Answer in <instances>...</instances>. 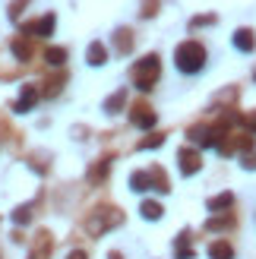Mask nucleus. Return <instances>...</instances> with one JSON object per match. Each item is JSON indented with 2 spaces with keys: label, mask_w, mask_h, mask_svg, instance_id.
I'll use <instances>...</instances> for the list:
<instances>
[{
  "label": "nucleus",
  "mask_w": 256,
  "mask_h": 259,
  "mask_svg": "<svg viewBox=\"0 0 256 259\" xmlns=\"http://www.w3.org/2000/svg\"><path fill=\"white\" fill-rule=\"evenodd\" d=\"M174 63H177V70L181 73H199L202 67H206V48H202L199 41H181L177 45V51H174Z\"/></svg>",
  "instance_id": "obj_1"
},
{
  "label": "nucleus",
  "mask_w": 256,
  "mask_h": 259,
  "mask_svg": "<svg viewBox=\"0 0 256 259\" xmlns=\"http://www.w3.org/2000/svg\"><path fill=\"white\" fill-rule=\"evenodd\" d=\"M158 76H161V60H158V54H146L143 60H136L133 70H130V79H133V85L139 89V92L155 89Z\"/></svg>",
  "instance_id": "obj_2"
},
{
  "label": "nucleus",
  "mask_w": 256,
  "mask_h": 259,
  "mask_svg": "<svg viewBox=\"0 0 256 259\" xmlns=\"http://www.w3.org/2000/svg\"><path fill=\"white\" fill-rule=\"evenodd\" d=\"M117 225H123L120 209H95L92 215H89V222H86V231L92 237H98V234H105L108 228H117Z\"/></svg>",
  "instance_id": "obj_3"
},
{
  "label": "nucleus",
  "mask_w": 256,
  "mask_h": 259,
  "mask_svg": "<svg viewBox=\"0 0 256 259\" xmlns=\"http://www.w3.org/2000/svg\"><path fill=\"white\" fill-rule=\"evenodd\" d=\"M130 123L133 126H143V130H152L158 123V114L152 111V105H146V101H136V105L130 108Z\"/></svg>",
  "instance_id": "obj_4"
},
{
  "label": "nucleus",
  "mask_w": 256,
  "mask_h": 259,
  "mask_svg": "<svg viewBox=\"0 0 256 259\" xmlns=\"http://www.w3.org/2000/svg\"><path fill=\"white\" fill-rule=\"evenodd\" d=\"M54 22H57V16H54V13H48V16L35 19V22H25L22 25V35L25 38H48L51 32H54Z\"/></svg>",
  "instance_id": "obj_5"
},
{
  "label": "nucleus",
  "mask_w": 256,
  "mask_h": 259,
  "mask_svg": "<svg viewBox=\"0 0 256 259\" xmlns=\"http://www.w3.org/2000/svg\"><path fill=\"white\" fill-rule=\"evenodd\" d=\"M177 161H181V174H184V177L196 174L199 167H202V158H199V152H196V149H190V146H184L181 152H177Z\"/></svg>",
  "instance_id": "obj_6"
},
{
  "label": "nucleus",
  "mask_w": 256,
  "mask_h": 259,
  "mask_svg": "<svg viewBox=\"0 0 256 259\" xmlns=\"http://www.w3.org/2000/svg\"><path fill=\"white\" fill-rule=\"evenodd\" d=\"M38 95H41V92H38L35 85H22V95H19L16 105H13V111H16V114L32 111V108H35V101H38Z\"/></svg>",
  "instance_id": "obj_7"
},
{
  "label": "nucleus",
  "mask_w": 256,
  "mask_h": 259,
  "mask_svg": "<svg viewBox=\"0 0 256 259\" xmlns=\"http://www.w3.org/2000/svg\"><path fill=\"white\" fill-rule=\"evenodd\" d=\"M10 51H13V54H16V60H32V54H35V48H32V41H29V38H25V35H16V38H13V41H10Z\"/></svg>",
  "instance_id": "obj_8"
},
{
  "label": "nucleus",
  "mask_w": 256,
  "mask_h": 259,
  "mask_svg": "<svg viewBox=\"0 0 256 259\" xmlns=\"http://www.w3.org/2000/svg\"><path fill=\"white\" fill-rule=\"evenodd\" d=\"M149 180H152V190H158V193H171V180H168V174H164V167H161V164H152V167H149Z\"/></svg>",
  "instance_id": "obj_9"
},
{
  "label": "nucleus",
  "mask_w": 256,
  "mask_h": 259,
  "mask_svg": "<svg viewBox=\"0 0 256 259\" xmlns=\"http://www.w3.org/2000/svg\"><path fill=\"white\" fill-rule=\"evenodd\" d=\"M51 247H54V240H51L48 231H41V234L35 237V247H32L29 259H48V256H51Z\"/></svg>",
  "instance_id": "obj_10"
},
{
  "label": "nucleus",
  "mask_w": 256,
  "mask_h": 259,
  "mask_svg": "<svg viewBox=\"0 0 256 259\" xmlns=\"http://www.w3.org/2000/svg\"><path fill=\"white\" fill-rule=\"evenodd\" d=\"M215 130L206 126V123H199V126H190V139L196 142V146H215Z\"/></svg>",
  "instance_id": "obj_11"
},
{
  "label": "nucleus",
  "mask_w": 256,
  "mask_h": 259,
  "mask_svg": "<svg viewBox=\"0 0 256 259\" xmlns=\"http://www.w3.org/2000/svg\"><path fill=\"white\" fill-rule=\"evenodd\" d=\"M86 57H89L92 67H105V63H108V48L101 45V41H92V45H89V51H86Z\"/></svg>",
  "instance_id": "obj_12"
},
{
  "label": "nucleus",
  "mask_w": 256,
  "mask_h": 259,
  "mask_svg": "<svg viewBox=\"0 0 256 259\" xmlns=\"http://www.w3.org/2000/svg\"><path fill=\"white\" fill-rule=\"evenodd\" d=\"M114 48H117V54H130L133 51V29H117L114 32Z\"/></svg>",
  "instance_id": "obj_13"
},
{
  "label": "nucleus",
  "mask_w": 256,
  "mask_h": 259,
  "mask_svg": "<svg viewBox=\"0 0 256 259\" xmlns=\"http://www.w3.org/2000/svg\"><path fill=\"white\" fill-rule=\"evenodd\" d=\"M209 259H234V247L228 240H212L209 243Z\"/></svg>",
  "instance_id": "obj_14"
},
{
  "label": "nucleus",
  "mask_w": 256,
  "mask_h": 259,
  "mask_svg": "<svg viewBox=\"0 0 256 259\" xmlns=\"http://www.w3.org/2000/svg\"><path fill=\"white\" fill-rule=\"evenodd\" d=\"M234 48H237V51H247V54H250V51L256 48L253 29H237V32H234Z\"/></svg>",
  "instance_id": "obj_15"
},
{
  "label": "nucleus",
  "mask_w": 256,
  "mask_h": 259,
  "mask_svg": "<svg viewBox=\"0 0 256 259\" xmlns=\"http://www.w3.org/2000/svg\"><path fill=\"white\" fill-rule=\"evenodd\" d=\"M206 205H209V212H228V209L234 205V193H222V196H212Z\"/></svg>",
  "instance_id": "obj_16"
},
{
  "label": "nucleus",
  "mask_w": 256,
  "mask_h": 259,
  "mask_svg": "<svg viewBox=\"0 0 256 259\" xmlns=\"http://www.w3.org/2000/svg\"><path fill=\"white\" fill-rule=\"evenodd\" d=\"M139 215H143L146 222H158V218H161V202H155V199H143V205H139Z\"/></svg>",
  "instance_id": "obj_17"
},
{
  "label": "nucleus",
  "mask_w": 256,
  "mask_h": 259,
  "mask_svg": "<svg viewBox=\"0 0 256 259\" xmlns=\"http://www.w3.org/2000/svg\"><path fill=\"white\" fill-rule=\"evenodd\" d=\"M130 190H133V193H146V190H152L149 171H133V174H130Z\"/></svg>",
  "instance_id": "obj_18"
},
{
  "label": "nucleus",
  "mask_w": 256,
  "mask_h": 259,
  "mask_svg": "<svg viewBox=\"0 0 256 259\" xmlns=\"http://www.w3.org/2000/svg\"><path fill=\"white\" fill-rule=\"evenodd\" d=\"M196 250L190 247V231H181L177 234V259H193Z\"/></svg>",
  "instance_id": "obj_19"
},
{
  "label": "nucleus",
  "mask_w": 256,
  "mask_h": 259,
  "mask_svg": "<svg viewBox=\"0 0 256 259\" xmlns=\"http://www.w3.org/2000/svg\"><path fill=\"white\" fill-rule=\"evenodd\" d=\"M123 101H126V89H117L114 95L105 98V111H108V114H117V111L123 108Z\"/></svg>",
  "instance_id": "obj_20"
},
{
  "label": "nucleus",
  "mask_w": 256,
  "mask_h": 259,
  "mask_svg": "<svg viewBox=\"0 0 256 259\" xmlns=\"http://www.w3.org/2000/svg\"><path fill=\"white\" fill-rule=\"evenodd\" d=\"M108 171H111V158H98L95 167H89V180H92V184H98V180H105Z\"/></svg>",
  "instance_id": "obj_21"
},
{
  "label": "nucleus",
  "mask_w": 256,
  "mask_h": 259,
  "mask_svg": "<svg viewBox=\"0 0 256 259\" xmlns=\"http://www.w3.org/2000/svg\"><path fill=\"white\" fill-rule=\"evenodd\" d=\"M231 225H234V215H212L209 222H206L209 231H225V228H231Z\"/></svg>",
  "instance_id": "obj_22"
},
{
  "label": "nucleus",
  "mask_w": 256,
  "mask_h": 259,
  "mask_svg": "<svg viewBox=\"0 0 256 259\" xmlns=\"http://www.w3.org/2000/svg\"><path fill=\"white\" fill-rule=\"evenodd\" d=\"M32 215H35V205H32V202H25V205H19V209L13 212V222H16V225H29V222H32Z\"/></svg>",
  "instance_id": "obj_23"
},
{
  "label": "nucleus",
  "mask_w": 256,
  "mask_h": 259,
  "mask_svg": "<svg viewBox=\"0 0 256 259\" xmlns=\"http://www.w3.org/2000/svg\"><path fill=\"white\" fill-rule=\"evenodd\" d=\"M45 57H48L51 67H63V60H67V48H48Z\"/></svg>",
  "instance_id": "obj_24"
},
{
  "label": "nucleus",
  "mask_w": 256,
  "mask_h": 259,
  "mask_svg": "<svg viewBox=\"0 0 256 259\" xmlns=\"http://www.w3.org/2000/svg\"><path fill=\"white\" fill-rule=\"evenodd\" d=\"M63 82H67V76H63V73H60V76H51V79L45 82V85H48V89H45V95H48V98H54L60 89H63Z\"/></svg>",
  "instance_id": "obj_25"
},
{
  "label": "nucleus",
  "mask_w": 256,
  "mask_h": 259,
  "mask_svg": "<svg viewBox=\"0 0 256 259\" xmlns=\"http://www.w3.org/2000/svg\"><path fill=\"white\" fill-rule=\"evenodd\" d=\"M158 7H161V0H143V4H139V16L143 19H152L158 13Z\"/></svg>",
  "instance_id": "obj_26"
},
{
  "label": "nucleus",
  "mask_w": 256,
  "mask_h": 259,
  "mask_svg": "<svg viewBox=\"0 0 256 259\" xmlns=\"http://www.w3.org/2000/svg\"><path fill=\"white\" fill-rule=\"evenodd\" d=\"M212 22H219V16H215V13H202V16L190 19V29H202V25H212Z\"/></svg>",
  "instance_id": "obj_27"
},
{
  "label": "nucleus",
  "mask_w": 256,
  "mask_h": 259,
  "mask_svg": "<svg viewBox=\"0 0 256 259\" xmlns=\"http://www.w3.org/2000/svg\"><path fill=\"white\" fill-rule=\"evenodd\" d=\"M164 142V133H149L146 139H139V149H158Z\"/></svg>",
  "instance_id": "obj_28"
},
{
  "label": "nucleus",
  "mask_w": 256,
  "mask_h": 259,
  "mask_svg": "<svg viewBox=\"0 0 256 259\" xmlns=\"http://www.w3.org/2000/svg\"><path fill=\"white\" fill-rule=\"evenodd\" d=\"M234 98H237V85H231V89H225L222 95H215V105L222 108V105H228V101H234Z\"/></svg>",
  "instance_id": "obj_29"
},
{
  "label": "nucleus",
  "mask_w": 256,
  "mask_h": 259,
  "mask_svg": "<svg viewBox=\"0 0 256 259\" xmlns=\"http://www.w3.org/2000/svg\"><path fill=\"white\" fill-rule=\"evenodd\" d=\"M32 0H13L10 4V19H19V13H22V7H29Z\"/></svg>",
  "instance_id": "obj_30"
},
{
  "label": "nucleus",
  "mask_w": 256,
  "mask_h": 259,
  "mask_svg": "<svg viewBox=\"0 0 256 259\" xmlns=\"http://www.w3.org/2000/svg\"><path fill=\"white\" fill-rule=\"evenodd\" d=\"M240 164H244L247 171H256V155H240Z\"/></svg>",
  "instance_id": "obj_31"
},
{
  "label": "nucleus",
  "mask_w": 256,
  "mask_h": 259,
  "mask_svg": "<svg viewBox=\"0 0 256 259\" xmlns=\"http://www.w3.org/2000/svg\"><path fill=\"white\" fill-rule=\"evenodd\" d=\"M244 126H250V130H256V111H253V114H247V117H244Z\"/></svg>",
  "instance_id": "obj_32"
},
{
  "label": "nucleus",
  "mask_w": 256,
  "mask_h": 259,
  "mask_svg": "<svg viewBox=\"0 0 256 259\" xmlns=\"http://www.w3.org/2000/svg\"><path fill=\"white\" fill-rule=\"evenodd\" d=\"M67 259H89V256H86V253H82V250H73V253H70V256H67Z\"/></svg>",
  "instance_id": "obj_33"
},
{
  "label": "nucleus",
  "mask_w": 256,
  "mask_h": 259,
  "mask_svg": "<svg viewBox=\"0 0 256 259\" xmlns=\"http://www.w3.org/2000/svg\"><path fill=\"white\" fill-rule=\"evenodd\" d=\"M108 259H123V256H120V253H117V250H114V253H111V256H108Z\"/></svg>",
  "instance_id": "obj_34"
},
{
  "label": "nucleus",
  "mask_w": 256,
  "mask_h": 259,
  "mask_svg": "<svg viewBox=\"0 0 256 259\" xmlns=\"http://www.w3.org/2000/svg\"><path fill=\"white\" fill-rule=\"evenodd\" d=\"M253 79H256V73H253Z\"/></svg>",
  "instance_id": "obj_35"
}]
</instances>
